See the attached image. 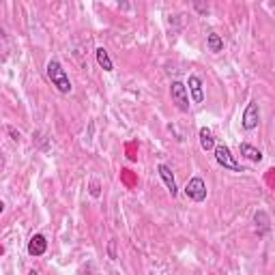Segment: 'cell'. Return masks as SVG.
Here are the masks:
<instances>
[{
    "instance_id": "6da1fadb",
    "label": "cell",
    "mask_w": 275,
    "mask_h": 275,
    "mask_svg": "<svg viewBox=\"0 0 275 275\" xmlns=\"http://www.w3.org/2000/svg\"><path fill=\"white\" fill-rule=\"evenodd\" d=\"M45 73H47V80L52 82V86H56V90L60 95H69L71 90H73V86H71V80L67 76V71L63 69V65H60V60L52 58L45 67Z\"/></svg>"
},
{
    "instance_id": "7a4b0ae2",
    "label": "cell",
    "mask_w": 275,
    "mask_h": 275,
    "mask_svg": "<svg viewBox=\"0 0 275 275\" xmlns=\"http://www.w3.org/2000/svg\"><path fill=\"white\" fill-rule=\"evenodd\" d=\"M213 153H215V161L223 168V170H232V172H245V168H243L241 164H237V159H234L232 151L226 146V144H215V148H213Z\"/></svg>"
},
{
    "instance_id": "3957f363",
    "label": "cell",
    "mask_w": 275,
    "mask_h": 275,
    "mask_svg": "<svg viewBox=\"0 0 275 275\" xmlns=\"http://www.w3.org/2000/svg\"><path fill=\"white\" fill-rule=\"evenodd\" d=\"M183 191H185V196H187L191 202H205V200H207V193H209L207 183H205V179H202V177L189 179Z\"/></svg>"
},
{
    "instance_id": "277c9868",
    "label": "cell",
    "mask_w": 275,
    "mask_h": 275,
    "mask_svg": "<svg viewBox=\"0 0 275 275\" xmlns=\"http://www.w3.org/2000/svg\"><path fill=\"white\" fill-rule=\"evenodd\" d=\"M241 125H243V129H245V131H254L260 125V106H258V101H249L247 108L243 110Z\"/></svg>"
},
{
    "instance_id": "5b68a950",
    "label": "cell",
    "mask_w": 275,
    "mask_h": 275,
    "mask_svg": "<svg viewBox=\"0 0 275 275\" xmlns=\"http://www.w3.org/2000/svg\"><path fill=\"white\" fill-rule=\"evenodd\" d=\"M170 97H172V104H174L181 112H189V95H187V88L183 82L170 84Z\"/></svg>"
},
{
    "instance_id": "8992f818",
    "label": "cell",
    "mask_w": 275,
    "mask_h": 275,
    "mask_svg": "<svg viewBox=\"0 0 275 275\" xmlns=\"http://www.w3.org/2000/svg\"><path fill=\"white\" fill-rule=\"evenodd\" d=\"M185 88H187V95H191L193 104H202L205 101V88H202V80L198 76H189Z\"/></svg>"
},
{
    "instance_id": "52a82bcc",
    "label": "cell",
    "mask_w": 275,
    "mask_h": 275,
    "mask_svg": "<svg viewBox=\"0 0 275 275\" xmlns=\"http://www.w3.org/2000/svg\"><path fill=\"white\" fill-rule=\"evenodd\" d=\"M157 172H159L161 181L166 183V187H168V191H170V196H172V198H177V196H179V187H177V179H174V174H172L170 166L159 164V166H157Z\"/></svg>"
},
{
    "instance_id": "ba28073f",
    "label": "cell",
    "mask_w": 275,
    "mask_h": 275,
    "mask_svg": "<svg viewBox=\"0 0 275 275\" xmlns=\"http://www.w3.org/2000/svg\"><path fill=\"white\" fill-rule=\"evenodd\" d=\"M45 252H47V239L43 234H35V237L28 241V254L37 258V256H43Z\"/></svg>"
},
{
    "instance_id": "9c48e42d",
    "label": "cell",
    "mask_w": 275,
    "mask_h": 275,
    "mask_svg": "<svg viewBox=\"0 0 275 275\" xmlns=\"http://www.w3.org/2000/svg\"><path fill=\"white\" fill-rule=\"evenodd\" d=\"M198 138H200V148L202 151H213L215 148V138H213V131L209 127H200L198 131Z\"/></svg>"
},
{
    "instance_id": "30bf717a",
    "label": "cell",
    "mask_w": 275,
    "mask_h": 275,
    "mask_svg": "<svg viewBox=\"0 0 275 275\" xmlns=\"http://www.w3.org/2000/svg\"><path fill=\"white\" fill-rule=\"evenodd\" d=\"M241 155L245 157V159H249V161H254V164H260L262 161V151H258L256 146H252V144H247V142H243L241 144Z\"/></svg>"
},
{
    "instance_id": "8fae6325",
    "label": "cell",
    "mask_w": 275,
    "mask_h": 275,
    "mask_svg": "<svg viewBox=\"0 0 275 275\" xmlns=\"http://www.w3.org/2000/svg\"><path fill=\"white\" fill-rule=\"evenodd\" d=\"M95 56H97V65L104 69V71H114V63H112V58H110L106 47H97Z\"/></svg>"
},
{
    "instance_id": "7c38bea8",
    "label": "cell",
    "mask_w": 275,
    "mask_h": 275,
    "mask_svg": "<svg viewBox=\"0 0 275 275\" xmlns=\"http://www.w3.org/2000/svg\"><path fill=\"white\" fill-rule=\"evenodd\" d=\"M207 47H209V52L219 54L221 49H223V39L217 33H209L207 35Z\"/></svg>"
},
{
    "instance_id": "4fadbf2b",
    "label": "cell",
    "mask_w": 275,
    "mask_h": 275,
    "mask_svg": "<svg viewBox=\"0 0 275 275\" xmlns=\"http://www.w3.org/2000/svg\"><path fill=\"white\" fill-rule=\"evenodd\" d=\"M254 221H256V228H258V226L262 228L260 234H264V232L271 228V219H269V215H267V211H256V215H254Z\"/></svg>"
},
{
    "instance_id": "5bb4252c",
    "label": "cell",
    "mask_w": 275,
    "mask_h": 275,
    "mask_svg": "<svg viewBox=\"0 0 275 275\" xmlns=\"http://www.w3.org/2000/svg\"><path fill=\"white\" fill-rule=\"evenodd\" d=\"M88 193H90L93 198H99V196H101V185H99V181H97V179L90 181V185H88Z\"/></svg>"
},
{
    "instance_id": "9a60e30c",
    "label": "cell",
    "mask_w": 275,
    "mask_h": 275,
    "mask_svg": "<svg viewBox=\"0 0 275 275\" xmlns=\"http://www.w3.org/2000/svg\"><path fill=\"white\" fill-rule=\"evenodd\" d=\"M108 258L110 260H116L118 256H116V239H110L108 241Z\"/></svg>"
},
{
    "instance_id": "2e32d148",
    "label": "cell",
    "mask_w": 275,
    "mask_h": 275,
    "mask_svg": "<svg viewBox=\"0 0 275 275\" xmlns=\"http://www.w3.org/2000/svg\"><path fill=\"white\" fill-rule=\"evenodd\" d=\"M193 9H196V11L200 13V15H209V5H205V3H193Z\"/></svg>"
},
{
    "instance_id": "e0dca14e",
    "label": "cell",
    "mask_w": 275,
    "mask_h": 275,
    "mask_svg": "<svg viewBox=\"0 0 275 275\" xmlns=\"http://www.w3.org/2000/svg\"><path fill=\"white\" fill-rule=\"evenodd\" d=\"M7 131H9V136H11V140H15V142H19V138H22V134H19V131L15 127H11V125L7 127Z\"/></svg>"
},
{
    "instance_id": "ac0fdd59",
    "label": "cell",
    "mask_w": 275,
    "mask_h": 275,
    "mask_svg": "<svg viewBox=\"0 0 275 275\" xmlns=\"http://www.w3.org/2000/svg\"><path fill=\"white\" fill-rule=\"evenodd\" d=\"M3 211H5V202L0 200V215H3Z\"/></svg>"
},
{
    "instance_id": "d6986e66",
    "label": "cell",
    "mask_w": 275,
    "mask_h": 275,
    "mask_svg": "<svg viewBox=\"0 0 275 275\" xmlns=\"http://www.w3.org/2000/svg\"><path fill=\"white\" fill-rule=\"evenodd\" d=\"M30 275H37V271H30Z\"/></svg>"
}]
</instances>
